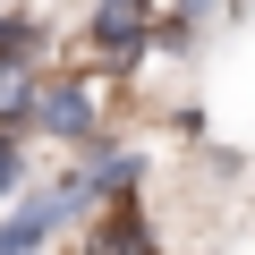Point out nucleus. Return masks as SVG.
<instances>
[{
  "instance_id": "obj_1",
  "label": "nucleus",
  "mask_w": 255,
  "mask_h": 255,
  "mask_svg": "<svg viewBox=\"0 0 255 255\" xmlns=\"http://www.w3.org/2000/svg\"><path fill=\"white\" fill-rule=\"evenodd\" d=\"M43 111H51V128H102V119H119L128 111V60L102 51V60L60 68V85L43 94Z\"/></svg>"
},
{
  "instance_id": "obj_2",
  "label": "nucleus",
  "mask_w": 255,
  "mask_h": 255,
  "mask_svg": "<svg viewBox=\"0 0 255 255\" xmlns=\"http://www.w3.org/2000/svg\"><path fill=\"white\" fill-rule=\"evenodd\" d=\"M145 17H153L145 0H102V17H94V51H119V60H128V51H136V34H145Z\"/></svg>"
},
{
  "instance_id": "obj_3",
  "label": "nucleus",
  "mask_w": 255,
  "mask_h": 255,
  "mask_svg": "<svg viewBox=\"0 0 255 255\" xmlns=\"http://www.w3.org/2000/svg\"><path fill=\"white\" fill-rule=\"evenodd\" d=\"M94 255H145V238H136V221L119 213V221H111V230L94 238Z\"/></svg>"
},
{
  "instance_id": "obj_4",
  "label": "nucleus",
  "mask_w": 255,
  "mask_h": 255,
  "mask_svg": "<svg viewBox=\"0 0 255 255\" xmlns=\"http://www.w3.org/2000/svg\"><path fill=\"white\" fill-rule=\"evenodd\" d=\"M0 187H9V145H0Z\"/></svg>"
}]
</instances>
